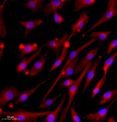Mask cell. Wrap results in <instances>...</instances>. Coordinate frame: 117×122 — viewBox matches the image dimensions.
I'll list each match as a JSON object with an SVG mask.
<instances>
[{"label": "cell", "instance_id": "52a82bcc", "mask_svg": "<svg viewBox=\"0 0 117 122\" xmlns=\"http://www.w3.org/2000/svg\"><path fill=\"white\" fill-rule=\"evenodd\" d=\"M89 20L90 17L86 11L81 12L77 21L71 26L72 33L69 36L68 41H69L72 37L75 36L77 34L81 32L85 25L89 21Z\"/></svg>", "mask_w": 117, "mask_h": 122}, {"label": "cell", "instance_id": "f1b7e54d", "mask_svg": "<svg viewBox=\"0 0 117 122\" xmlns=\"http://www.w3.org/2000/svg\"><path fill=\"white\" fill-rule=\"evenodd\" d=\"M75 81V80L72 79H66L60 83L59 86L62 88L70 87L74 83Z\"/></svg>", "mask_w": 117, "mask_h": 122}, {"label": "cell", "instance_id": "5bb4252c", "mask_svg": "<svg viewBox=\"0 0 117 122\" xmlns=\"http://www.w3.org/2000/svg\"><path fill=\"white\" fill-rule=\"evenodd\" d=\"M101 60V58L97 59L95 61L93 65L92 66L87 73V77H86L85 84L83 89V92H85L91 81L93 80V78L95 77L96 70Z\"/></svg>", "mask_w": 117, "mask_h": 122}, {"label": "cell", "instance_id": "9a60e30c", "mask_svg": "<svg viewBox=\"0 0 117 122\" xmlns=\"http://www.w3.org/2000/svg\"><path fill=\"white\" fill-rule=\"evenodd\" d=\"M19 52L20 54L21 57L22 58L25 55L37 51L38 48L37 43L26 45L21 43L19 44Z\"/></svg>", "mask_w": 117, "mask_h": 122}, {"label": "cell", "instance_id": "ffe728a7", "mask_svg": "<svg viewBox=\"0 0 117 122\" xmlns=\"http://www.w3.org/2000/svg\"><path fill=\"white\" fill-rule=\"evenodd\" d=\"M79 60L78 56L74 58L68 66L63 71L61 75V78H67L73 74Z\"/></svg>", "mask_w": 117, "mask_h": 122}, {"label": "cell", "instance_id": "4dcf8cb0", "mask_svg": "<svg viewBox=\"0 0 117 122\" xmlns=\"http://www.w3.org/2000/svg\"><path fill=\"white\" fill-rule=\"evenodd\" d=\"M117 46V39L112 41L109 44L108 48L107 51L108 54L111 53L113 50Z\"/></svg>", "mask_w": 117, "mask_h": 122}, {"label": "cell", "instance_id": "6da1fadb", "mask_svg": "<svg viewBox=\"0 0 117 122\" xmlns=\"http://www.w3.org/2000/svg\"><path fill=\"white\" fill-rule=\"evenodd\" d=\"M52 111L37 112L24 111L20 108L15 111H4L0 109V114L7 120L14 122H36L40 118L46 116Z\"/></svg>", "mask_w": 117, "mask_h": 122}, {"label": "cell", "instance_id": "2e32d148", "mask_svg": "<svg viewBox=\"0 0 117 122\" xmlns=\"http://www.w3.org/2000/svg\"><path fill=\"white\" fill-rule=\"evenodd\" d=\"M43 21L42 20L19 21L20 23L25 28V32L24 37L25 39L27 38L32 31L37 26L41 25Z\"/></svg>", "mask_w": 117, "mask_h": 122}, {"label": "cell", "instance_id": "4316f807", "mask_svg": "<svg viewBox=\"0 0 117 122\" xmlns=\"http://www.w3.org/2000/svg\"><path fill=\"white\" fill-rule=\"evenodd\" d=\"M61 95V93L54 98L49 99L47 101L44 100L42 102L41 104L39 106L38 108L40 109H43L51 105L54 103V102L56 100H57L59 98Z\"/></svg>", "mask_w": 117, "mask_h": 122}, {"label": "cell", "instance_id": "3957f363", "mask_svg": "<svg viewBox=\"0 0 117 122\" xmlns=\"http://www.w3.org/2000/svg\"><path fill=\"white\" fill-rule=\"evenodd\" d=\"M117 15V0H109L107 8L105 13L96 23L89 29L84 35L89 33L93 29L108 21Z\"/></svg>", "mask_w": 117, "mask_h": 122}, {"label": "cell", "instance_id": "e0dca14e", "mask_svg": "<svg viewBox=\"0 0 117 122\" xmlns=\"http://www.w3.org/2000/svg\"><path fill=\"white\" fill-rule=\"evenodd\" d=\"M66 100V95H63L60 104L57 107L56 109L54 111H52V112L46 116L45 120L47 122H56L58 116H59L62 107H63L65 101Z\"/></svg>", "mask_w": 117, "mask_h": 122}, {"label": "cell", "instance_id": "277c9868", "mask_svg": "<svg viewBox=\"0 0 117 122\" xmlns=\"http://www.w3.org/2000/svg\"><path fill=\"white\" fill-rule=\"evenodd\" d=\"M97 40L95 39H91L89 41H88L86 43L84 44L83 45L81 46V47H79L76 50H74L73 51H71L70 53L68 56V57L67 60V61L66 62L64 65V67L63 68H62V70L61 71L59 75L58 76V77H57V78L55 79V80H54V82H53V84H52V86L50 88L49 91H48L47 93L45 95V96L44 97V98L42 100V101H43L45 100V99L47 98V96L51 92L52 90H53V88H54L55 86L56 85L57 83L61 79V75L62 73H63V71L64 70L66 69V68L70 64V63L71 62L72 60L76 58L77 56H78L79 54L83 50H84L85 48H87V47L89 46L90 44H92L93 43L95 42V41H96Z\"/></svg>", "mask_w": 117, "mask_h": 122}, {"label": "cell", "instance_id": "1f68e13d", "mask_svg": "<svg viewBox=\"0 0 117 122\" xmlns=\"http://www.w3.org/2000/svg\"><path fill=\"white\" fill-rule=\"evenodd\" d=\"M108 122H115V120L113 117H109L108 119Z\"/></svg>", "mask_w": 117, "mask_h": 122}, {"label": "cell", "instance_id": "7c38bea8", "mask_svg": "<svg viewBox=\"0 0 117 122\" xmlns=\"http://www.w3.org/2000/svg\"><path fill=\"white\" fill-rule=\"evenodd\" d=\"M48 55V51H47L38 61L34 63L29 74L30 76H34L41 71L45 65Z\"/></svg>", "mask_w": 117, "mask_h": 122}, {"label": "cell", "instance_id": "30bf717a", "mask_svg": "<svg viewBox=\"0 0 117 122\" xmlns=\"http://www.w3.org/2000/svg\"><path fill=\"white\" fill-rule=\"evenodd\" d=\"M100 45L91 50L85 55L84 58L76 66L74 72L77 74L81 72L87 65L95 57L99 50Z\"/></svg>", "mask_w": 117, "mask_h": 122}, {"label": "cell", "instance_id": "cb8c5ba5", "mask_svg": "<svg viewBox=\"0 0 117 122\" xmlns=\"http://www.w3.org/2000/svg\"><path fill=\"white\" fill-rule=\"evenodd\" d=\"M111 33V31L102 32H92L89 35L91 39H95L100 42L105 41Z\"/></svg>", "mask_w": 117, "mask_h": 122}, {"label": "cell", "instance_id": "8992f818", "mask_svg": "<svg viewBox=\"0 0 117 122\" xmlns=\"http://www.w3.org/2000/svg\"><path fill=\"white\" fill-rule=\"evenodd\" d=\"M22 92H19L16 87H8L2 90L0 94V107L5 105L12 99L19 97Z\"/></svg>", "mask_w": 117, "mask_h": 122}, {"label": "cell", "instance_id": "d4e9b609", "mask_svg": "<svg viewBox=\"0 0 117 122\" xmlns=\"http://www.w3.org/2000/svg\"><path fill=\"white\" fill-rule=\"evenodd\" d=\"M107 74H104L103 76L98 82L95 88L92 91L91 94V99L94 98L99 92L103 86L104 83H105V81H106Z\"/></svg>", "mask_w": 117, "mask_h": 122}, {"label": "cell", "instance_id": "d6986e66", "mask_svg": "<svg viewBox=\"0 0 117 122\" xmlns=\"http://www.w3.org/2000/svg\"><path fill=\"white\" fill-rule=\"evenodd\" d=\"M47 80H45L40 83L38 84L36 87L32 89L24 91V92H22L21 93L19 96V98L15 102V104H17L22 103L24 102L25 101H27L29 97L34 92L37 90L40 86L46 82Z\"/></svg>", "mask_w": 117, "mask_h": 122}, {"label": "cell", "instance_id": "44dd1931", "mask_svg": "<svg viewBox=\"0 0 117 122\" xmlns=\"http://www.w3.org/2000/svg\"><path fill=\"white\" fill-rule=\"evenodd\" d=\"M6 1V0H4L0 7V35L2 38H5L7 34V28L3 16V10Z\"/></svg>", "mask_w": 117, "mask_h": 122}, {"label": "cell", "instance_id": "4fadbf2b", "mask_svg": "<svg viewBox=\"0 0 117 122\" xmlns=\"http://www.w3.org/2000/svg\"><path fill=\"white\" fill-rule=\"evenodd\" d=\"M70 44L69 41L67 40L63 45L60 57L57 59L56 61H55V62L52 65V67L50 70L48 74L51 72L53 70L57 69L61 64L62 62L64 61L67 57L68 49L70 48Z\"/></svg>", "mask_w": 117, "mask_h": 122}, {"label": "cell", "instance_id": "7a4b0ae2", "mask_svg": "<svg viewBox=\"0 0 117 122\" xmlns=\"http://www.w3.org/2000/svg\"><path fill=\"white\" fill-rule=\"evenodd\" d=\"M92 61H91L81 72L77 80L75 81L74 83L69 88L68 90L69 96L68 102L66 106L65 107L62 112L60 120V122H63L66 119L68 111L75 98V96L80 86V84L89 70L92 67Z\"/></svg>", "mask_w": 117, "mask_h": 122}, {"label": "cell", "instance_id": "484cf974", "mask_svg": "<svg viewBox=\"0 0 117 122\" xmlns=\"http://www.w3.org/2000/svg\"><path fill=\"white\" fill-rule=\"evenodd\" d=\"M117 56V51L111 56L110 57L107 59L104 63L103 67V70L104 74H107L108 71L111 66L113 64L114 60Z\"/></svg>", "mask_w": 117, "mask_h": 122}, {"label": "cell", "instance_id": "f546056e", "mask_svg": "<svg viewBox=\"0 0 117 122\" xmlns=\"http://www.w3.org/2000/svg\"><path fill=\"white\" fill-rule=\"evenodd\" d=\"M70 112L71 118L74 122H81V120L79 117L77 113L74 108H70Z\"/></svg>", "mask_w": 117, "mask_h": 122}, {"label": "cell", "instance_id": "5b68a950", "mask_svg": "<svg viewBox=\"0 0 117 122\" xmlns=\"http://www.w3.org/2000/svg\"><path fill=\"white\" fill-rule=\"evenodd\" d=\"M69 36L68 33L66 32L63 37L61 38L55 37L53 40L46 43L42 47H47L52 50L55 52L57 59H58L60 50L67 41Z\"/></svg>", "mask_w": 117, "mask_h": 122}, {"label": "cell", "instance_id": "9c48e42d", "mask_svg": "<svg viewBox=\"0 0 117 122\" xmlns=\"http://www.w3.org/2000/svg\"><path fill=\"white\" fill-rule=\"evenodd\" d=\"M70 1L69 0H51L43 8L45 16H48L55 11L64 9L67 3Z\"/></svg>", "mask_w": 117, "mask_h": 122}, {"label": "cell", "instance_id": "ac0fdd59", "mask_svg": "<svg viewBox=\"0 0 117 122\" xmlns=\"http://www.w3.org/2000/svg\"><path fill=\"white\" fill-rule=\"evenodd\" d=\"M45 1L44 0H29L23 5L28 7L34 13L37 14L39 10L43 8Z\"/></svg>", "mask_w": 117, "mask_h": 122}, {"label": "cell", "instance_id": "83f0119b", "mask_svg": "<svg viewBox=\"0 0 117 122\" xmlns=\"http://www.w3.org/2000/svg\"><path fill=\"white\" fill-rule=\"evenodd\" d=\"M54 19L55 22L60 25L62 24L64 20V17L57 11L54 12Z\"/></svg>", "mask_w": 117, "mask_h": 122}, {"label": "cell", "instance_id": "ba28073f", "mask_svg": "<svg viewBox=\"0 0 117 122\" xmlns=\"http://www.w3.org/2000/svg\"><path fill=\"white\" fill-rule=\"evenodd\" d=\"M117 97L106 108L99 110L97 112L86 115L84 117V119L88 121L93 122H103L108 115V111L111 106L117 100Z\"/></svg>", "mask_w": 117, "mask_h": 122}, {"label": "cell", "instance_id": "7402d4cb", "mask_svg": "<svg viewBox=\"0 0 117 122\" xmlns=\"http://www.w3.org/2000/svg\"><path fill=\"white\" fill-rule=\"evenodd\" d=\"M117 95V88L114 90H108L102 97L98 104L101 105L110 102L113 100Z\"/></svg>", "mask_w": 117, "mask_h": 122}, {"label": "cell", "instance_id": "8fae6325", "mask_svg": "<svg viewBox=\"0 0 117 122\" xmlns=\"http://www.w3.org/2000/svg\"><path fill=\"white\" fill-rule=\"evenodd\" d=\"M42 49V47H40L38 51L31 57L28 58L23 57L21 61L16 66V71L19 72H24L27 67L30 63L38 56L39 54L41 52Z\"/></svg>", "mask_w": 117, "mask_h": 122}, {"label": "cell", "instance_id": "603a6c76", "mask_svg": "<svg viewBox=\"0 0 117 122\" xmlns=\"http://www.w3.org/2000/svg\"><path fill=\"white\" fill-rule=\"evenodd\" d=\"M96 0H76L74 11H77L85 8H89L96 2Z\"/></svg>", "mask_w": 117, "mask_h": 122}]
</instances>
